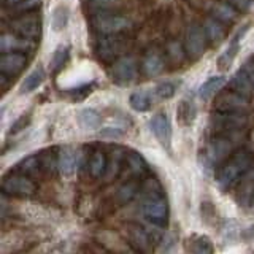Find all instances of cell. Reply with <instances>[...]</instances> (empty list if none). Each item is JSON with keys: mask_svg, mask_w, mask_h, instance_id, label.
<instances>
[{"mask_svg": "<svg viewBox=\"0 0 254 254\" xmlns=\"http://www.w3.org/2000/svg\"><path fill=\"white\" fill-rule=\"evenodd\" d=\"M250 167H251V156L248 153H245V151L237 153L230 161H227L219 169L216 177L219 188L222 190L230 189L235 183L240 181V178L245 177L246 172L250 170Z\"/></svg>", "mask_w": 254, "mask_h": 254, "instance_id": "cell-1", "label": "cell"}, {"mask_svg": "<svg viewBox=\"0 0 254 254\" xmlns=\"http://www.w3.org/2000/svg\"><path fill=\"white\" fill-rule=\"evenodd\" d=\"M91 26L100 35H115L132 27V22L127 16L115 14L113 11L91 14Z\"/></svg>", "mask_w": 254, "mask_h": 254, "instance_id": "cell-2", "label": "cell"}, {"mask_svg": "<svg viewBox=\"0 0 254 254\" xmlns=\"http://www.w3.org/2000/svg\"><path fill=\"white\" fill-rule=\"evenodd\" d=\"M240 140V132H229V133H216L206 146V159L211 165H218L224 162L232 154L235 143Z\"/></svg>", "mask_w": 254, "mask_h": 254, "instance_id": "cell-3", "label": "cell"}, {"mask_svg": "<svg viewBox=\"0 0 254 254\" xmlns=\"http://www.w3.org/2000/svg\"><path fill=\"white\" fill-rule=\"evenodd\" d=\"M250 123V118L243 111H213L210 124L216 133L242 132Z\"/></svg>", "mask_w": 254, "mask_h": 254, "instance_id": "cell-4", "label": "cell"}, {"mask_svg": "<svg viewBox=\"0 0 254 254\" xmlns=\"http://www.w3.org/2000/svg\"><path fill=\"white\" fill-rule=\"evenodd\" d=\"M10 29L16 35L37 42L42 35V16L35 11L19 14L18 18L10 22Z\"/></svg>", "mask_w": 254, "mask_h": 254, "instance_id": "cell-5", "label": "cell"}, {"mask_svg": "<svg viewBox=\"0 0 254 254\" xmlns=\"http://www.w3.org/2000/svg\"><path fill=\"white\" fill-rule=\"evenodd\" d=\"M35 183L30 180V177L22 173H13L6 175L2 181V190L6 195L14 197H30L35 192Z\"/></svg>", "mask_w": 254, "mask_h": 254, "instance_id": "cell-6", "label": "cell"}, {"mask_svg": "<svg viewBox=\"0 0 254 254\" xmlns=\"http://www.w3.org/2000/svg\"><path fill=\"white\" fill-rule=\"evenodd\" d=\"M206 45H208V38H206L203 26H197V24L189 26L185 35V50L188 58L190 59L202 58L203 53L206 51Z\"/></svg>", "mask_w": 254, "mask_h": 254, "instance_id": "cell-7", "label": "cell"}, {"mask_svg": "<svg viewBox=\"0 0 254 254\" xmlns=\"http://www.w3.org/2000/svg\"><path fill=\"white\" fill-rule=\"evenodd\" d=\"M143 214L156 224L164 226L169 218V203L162 195H153L148 197L143 203Z\"/></svg>", "mask_w": 254, "mask_h": 254, "instance_id": "cell-8", "label": "cell"}, {"mask_svg": "<svg viewBox=\"0 0 254 254\" xmlns=\"http://www.w3.org/2000/svg\"><path fill=\"white\" fill-rule=\"evenodd\" d=\"M250 102L248 97H243V95L237 94L235 91L229 89L221 92L216 100L213 103V110L214 111H245L248 108Z\"/></svg>", "mask_w": 254, "mask_h": 254, "instance_id": "cell-9", "label": "cell"}, {"mask_svg": "<svg viewBox=\"0 0 254 254\" xmlns=\"http://www.w3.org/2000/svg\"><path fill=\"white\" fill-rule=\"evenodd\" d=\"M111 73H113V79L116 84L119 86L129 84L137 76V62H135L132 56H124V58L115 62Z\"/></svg>", "mask_w": 254, "mask_h": 254, "instance_id": "cell-10", "label": "cell"}, {"mask_svg": "<svg viewBox=\"0 0 254 254\" xmlns=\"http://www.w3.org/2000/svg\"><path fill=\"white\" fill-rule=\"evenodd\" d=\"M123 50V42L118 34L115 35H100L97 43H95V53L103 61H113L116 59Z\"/></svg>", "mask_w": 254, "mask_h": 254, "instance_id": "cell-11", "label": "cell"}, {"mask_svg": "<svg viewBox=\"0 0 254 254\" xmlns=\"http://www.w3.org/2000/svg\"><path fill=\"white\" fill-rule=\"evenodd\" d=\"M35 42L34 40L16 37L14 34H3L0 38V51L2 53H34Z\"/></svg>", "mask_w": 254, "mask_h": 254, "instance_id": "cell-12", "label": "cell"}, {"mask_svg": "<svg viewBox=\"0 0 254 254\" xmlns=\"http://www.w3.org/2000/svg\"><path fill=\"white\" fill-rule=\"evenodd\" d=\"M149 129L154 133L157 141L167 149H170L172 145V126L169 123V118L164 113H157L151 118L149 121Z\"/></svg>", "mask_w": 254, "mask_h": 254, "instance_id": "cell-13", "label": "cell"}, {"mask_svg": "<svg viewBox=\"0 0 254 254\" xmlns=\"http://www.w3.org/2000/svg\"><path fill=\"white\" fill-rule=\"evenodd\" d=\"M27 65V54L24 53H2L0 56V73L10 78L18 75Z\"/></svg>", "mask_w": 254, "mask_h": 254, "instance_id": "cell-14", "label": "cell"}, {"mask_svg": "<svg viewBox=\"0 0 254 254\" xmlns=\"http://www.w3.org/2000/svg\"><path fill=\"white\" fill-rule=\"evenodd\" d=\"M127 237L129 242L138 253L141 254H149L153 251V238L149 237V234L145 230V227L140 226H129L127 227Z\"/></svg>", "mask_w": 254, "mask_h": 254, "instance_id": "cell-15", "label": "cell"}, {"mask_svg": "<svg viewBox=\"0 0 254 254\" xmlns=\"http://www.w3.org/2000/svg\"><path fill=\"white\" fill-rule=\"evenodd\" d=\"M78 153L70 146L59 149V172L62 177H73L78 169Z\"/></svg>", "mask_w": 254, "mask_h": 254, "instance_id": "cell-16", "label": "cell"}, {"mask_svg": "<svg viewBox=\"0 0 254 254\" xmlns=\"http://www.w3.org/2000/svg\"><path fill=\"white\" fill-rule=\"evenodd\" d=\"M229 89H232V91H235L237 94H240V95H243V97H248V99L254 94V86H253V83H251L250 75L245 71V68H240V70H238L237 73L234 75V78L230 79Z\"/></svg>", "mask_w": 254, "mask_h": 254, "instance_id": "cell-17", "label": "cell"}, {"mask_svg": "<svg viewBox=\"0 0 254 254\" xmlns=\"http://www.w3.org/2000/svg\"><path fill=\"white\" fill-rule=\"evenodd\" d=\"M123 3H124V0H83L84 10L89 11L91 14L113 11L115 8L123 6Z\"/></svg>", "mask_w": 254, "mask_h": 254, "instance_id": "cell-18", "label": "cell"}, {"mask_svg": "<svg viewBox=\"0 0 254 254\" xmlns=\"http://www.w3.org/2000/svg\"><path fill=\"white\" fill-rule=\"evenodd\" d=\"M108 161L103 151H94L89 157V173L92 178H102L107 175Z\"/></svg>", "mask_w": 254, "mask_h": 254, "instance_id": "cell-19", "label": "cell"}, {"mask_svg": "<svg viewBox=\"0 0 254 254\" xmlns=\"http://www.w3.org/2000/svg\"><path fill=\"white\" fill-rule=\"evenodd\" d=\"M164 68V58L157 51H148L143 58V71L148 76H156Z\"/></svg>", "mask_w": 254, "mask_h": 254, "instance_id": "cell-20", "label": "cell"}, {"mask_svg": "<svg viewBox=\"0 0 254 254\" xmlns=\"http://www.w3.org/2000/svg\"><path fill=\"white\" fill-rule=\"evenodd\" d=\"M210 11H211L213 18L219 19L221 22H230V21H234L237 18V11L238 10H237V8L232 3L216 2V3L211 5Z\"/></svg>", "mask_w": 254, "mask_h": 254, "instance_id": "cell-21", "label": "cell"}, {"mask_svg": "<svg viewBox=\"0 0 254 254\" xmlns=\"http://www.w3.org/2000/svg\"><path fill=\"white\" fill-rule=\"evenodd\" d=\"M203 30L206 34L210 43H219L222 38H224V27H222V22L216 18H206L203 21Z\"/></svg>", "mask_w": 254, "mask_h": 254, "instance_id": "cell-22", "label": "cell"}, {"mask_svg": "<svg viewBox=\"0 0 254 254\" xmlns=\"http://www.w3.org/2000/svg\"><path fill=\"white\" fill-rule=\"evenodd\" d=\"M78 123L86 130H95V129H99V127H100L102 118L95 110L84 108V110H81L78 113Z\"/></svg>", "mask_w": 254, "mask_h": 254, "instance_id": "cell-23", "label": "cell"}, {"mask_svg": "<svg viewBox=\"0 0 254 254\" xmlns=\"http://www.w3.org/2000/svg\"><path fill=\"white\" fill-rule=\"evenodd\" d=\"M253 197H254V169L246 172L240 188V194H238V200L245 206H250Z\"/></svg>", "mask_w": 254, "mask_h": 254, "instance_id": "cell-24", "label": "cell"}, {"mask_svg": "<svg viewBox=\"0 0 254 254\" xmlns=\"http://www.w3.org/2000/svg\"><path fill=\"white\" fill-rule=\"evenodd\" d=\"M16 172L22 173V175H27V177H35V175H38V172H43L40 156L34 154V156H29L26 159H22V161L16 165Z\"/></svg>", "mask_w": 254, "mask_h": 254, "instance_id": "cell-25", "label": "cell"}, {"mask_svg": "<svg viewBox=\"0 0 254 254\" xmlns=\"http://www.w3.org/2000/svg\"><path fill=\"white\" fill-rule=\"evenodd\" d=\"M248 30V27H243V30H240L237 34V37L234 38V42H232V45H230V48L229 50L221 56L219 58V68H222V70H226V68H229L230 67V64H232V61H234V58H235V54L238 53V42H240V38H243V35H245V32Z\"/></svg>", "mask_w": 254, "mask_h": 254, "instance_id": "cell-26", "label": "cell"}, {"mask_svg": "<svg viewBox=\"0 0 254 254\" xmlns=\"http://www.w3.org/2000/svg\"><path fill=\"white\" fill-rule=\"evenodd\" d=\"M224 81H226V79L222 78V76H213L210 79H206V81L202 84L200 91H198V95H200V99H203V100L211 99L213 95L216 94L221 89V87H222Z\"/></svg>", "mask_w": 254, "mask_h": 254, "instance_id": "cell-27", "label": "cell"}, {"mask_svg": "<svg viewBox=\"0 0 254 254\" xmlns=\"http://www.w3.org/2000/svg\"><path fill=\"white\" fill-rule=\"evenodd\" d=\"M43 78H45L43 68H42V67L35 68L26 79H24V83H22V86H21V94L34 92V91L37 89V87L43 83Z\"/></svg>", "mask_w": 254, "mask_h": 254, "instance_id": "cell-28", "label": "cell"}, {"mask_svg": "<svg viewBox=\"0 0 254 254\" xmlns=\"http://www.w3.org/2000/svg\"><path fill=\"white\" fill-rule=\"evenodd\" d=\"M38 156H40V161H42V170L45 173L53 175L56 170H59V153L56 154L54 151L48 149Z\"/></svg>", "mask_w": 254, "mask_h": 254, "instance_id": "cell-29", "label": "cell"}, {"mask_svg": "<svg viewBox=\"0 0 254 254\" xmlns=\"http://www.w3.org/2000/svg\"><path fill=\"white\" fill-rule=\"evenodd\" d=\"M194 103L192 102H189V100H181L180 102V105H178V113H177V118H178V121L183 124V126H189L190 123H192V119H194Z\"/></svg>", "mask_w": 254, "mask_h": 254, "instance_id": "cell-30", "label": "cell"}, {"mask_svg": "<svg viewBox=\"0 0 254 254\" xmlns=\"http://www.w3.org/2000/svg\"><path fill=\"white\" fill-rule=\"evenodd\" d=\"M127 159V165H129V170L135 175V177H138V175H143L146 172V162H145V159H143L138 153H129L126 156Z\"/></svg>", "mask_w": 254, "mask_h": 254, "instance_id": "cell-31", "label": "cell"}, {"mask_svg": "<svg viewBox=\"0 0 254 254\" xmlns=\"http://www.w3.org/2000/svg\"><path fill=\"white\" fill-rule=\"evenodd\" d=\"M167 53H169V58L175 64H181L188 56L186 50H185V45H181L178 40H172V42L167 45Z\"/></svg>", "mask_w": 254, "mask_h": 254, "instance_id": "cell-32", "label": "cell"}, {"mask_svg": "<svg viewBox=\"0 0 254 254\" xmlns=\"http://www.w3.org/2000/svg\"><path fill=\"white\" fill-rule=\"evenodd\" d=\"M130 107L135 111H148L151 107V100H149V95L146 92H133L130 94Z\"/></svg>", "mask_w": 254, "mask_h": 254, "instance_id": "cell-33", "label": "cell"}, {"mask_svg": "<svg viewBox=\"0 0 254 254\" xmlns=\"http://www.w3.org/2000/svg\"><path fill=\"white\" fill-rule=\"evenodd\" d=\"M68 22V8L65 5H61L54 10L53 14V29L54 30H64Z\"/></svg>", "mask_w": 254, "mask_h": 254, "instance_id": "cell-34", "label": "cell"}, {"mask_svg": "<svg viewBox=\"0 0 254 254\" xmlns=\"http://www.w3.org/2000/svg\"><path fill=\"white\" fill-rule=\"evenodd\" d=\"M192 254H213V245L208 237H197L190 246Z\"/></svg>", "mask_w": 254, "mask_h": 254, "instance_id": "cell-35", "label": "cell"}, {"mask_svg": "<svg viewBox=\"0 0 254 254\" xmlns=\"http://www.w3.org/2000/svg\"><path fill=\"white\" fill-rule=\"evenodd\" d=\"M137 192H138V185H137V183L130 181V183H127V185H123L121 188H119L118 198L123 203H127V202H130L135 195H137Z\"/></svg>", "mask_w": 254, "mask_h": 254, "instance_id": "cell-36", "label": "cell"}, {"mask_svg": "<svg viewBox=\"0 0 254 254\" xmlns=\"http://www.w3.org/2000/svg\"><path fill=\"white\" fill-rule=\"evenodd\" d=\"M42 5V0H22V2L16 3L11 6V11L14 14H26V13H34L37 8Z\"/></svg>", "mask_w": 254, "mask_h": 254, "instance_id": "cell-37", "label": "cell"}, {"mask_svg": "<svg viewBox=\"0 0 254 254\" xmlns=\"http://www.w3.org/2000/svg\"><path fill=\"white\" fill-rule=\"evenodd\" d=\"M67 59H68V50L65 46H61L59 50L54 53L53 59H51V70L54 73H58V71L65 65Z\"/></svg>", "mask_w": 254, "mask_h": 254, "instance_id": "cell-38", "label": "cell"}, {"mask_svg": "<svg viewBox=\"0 0 254 254\" xmlns=\"http://www.w3.org/2000/svg\"><path fill=\"white\" fill-rule=\"evenodd\" d=\"M121 161H123L121 149H116V153H113V157H111V161L108 162L107 180H113L116 175L119 173V169H121Z\"/></svg>", "mask_w": 254, "mask_h": 254, "instance_id": "cell-39", "label": "cell"}, {"mask_svg": "<svg viewBox=\"0 0 254 254\" xmlns=\"http://www.w3.org/2000/svg\"><path fill=\"white\" fill-rule=\"evenodd\" d=\"M173 94H175V84L170 83V81L159 84V86H157V89H156V95H157V97L161 99V100H167V99L173 97Z\"/></svg>", "mask_w": 254, "mask_h": 254, "instance_id": "cell-40", "label": "cell"}, {"mask_svg": "<svg viewBox=\"0 0 254 254\" xmlns=\"http://www.w3.org/2000/svg\"><path fill=\"white\" fill-rule=\"evenodd\" d=\"M29 121H30V118L29 116H26V115H22L21 118H18L14 121V124L11 126V129H10V133L11 135H14V133H18V132H21L22 129H26V127L29 126Z\"/></svg>", "mask_w": 254, "mask_h": 254, "instance_id": "cell-41", "label": "cell"}, {"mask_svg": "<svg viewBox=\"0 0 254 254\" xmlns=\"http://www.w3.org/2000/svg\"><path fill=\"white\" fill-rule=\"evenodd\" d=\"M145 190L149 194V197L159 195V192H161V186H159V183L156 180H148L145 183Z\"/></svg>", "mask_w": 254, "mask_h": 254, "instance_id": "cell-42", "label": "cell"}, {"mask_svg": "<svg viewBox=\"0 0 254 254\" xmlns=\"http://www.w3.org/2000/svg\"><path fill=\"white\" fill-rule=\"evenodd\" d=\"M254 0H229V3H232L237 10H248Z\"/></svg>", "mask_w": 254, "mask_h": 254, "instance_id": "cell-43", "label": "cell"}, {"mask_svg": "<svg viewBox=\"0 0 254 254\" xmlns=\"http://www.w3.org/2000/svg\"><path fill=\"white\" fill-rule=\"evenodd\" d=\"M102 137H107V138H118V137H121L123 135V130H119V129H103L100 132Z\"/></svg>", "mask_w": 254, "mask_h": 254, "instance_id": "cell-44", "label": "cell"}, {"mask_svg": "<svg viewBox=\"0 0 254 254\" xmlns=\"http://www.w3.org/2000/svg\"><path fill=\"white\" fill-rule=\"evenodd\" d=\"M243 68H245L246 73L250 75L251 83H253V86H254V59H253V61H250V62H246V65H245Z\"/></svg>", "mask_w": 254, "mask_h": 254, "instance_id": "cell-45", "label": "cell"}, {"mask_svg": "<svg viewBox=\"0 0 254 254\" xmlns=\"http://www.w3.org/2000/svg\"><path fill=\"white\" fill-rule=\"evenodd\" d=\"M19 2H22V0H3V6H14Z\"/></svg>", "mask_w": 254, "mask_h": 254, "instance_id": "cell-46", "label": "cell"}, {"mask_svg": "<svg viewBox=\"0 0 254 254\" xmlns=\"http://www.w3.org/2000/svg\"><path fill=\"white\" fill-rule=\"evenodd\" d=\"M250 208H254V197H253V200H251V203H250Z\"/></svg>", "mask_w": 254, "mask_h": 254, "instance_id": "cell-47", "label": "cell"}]
</instances>
